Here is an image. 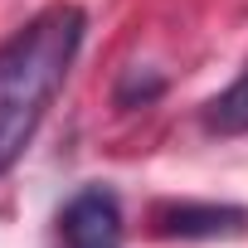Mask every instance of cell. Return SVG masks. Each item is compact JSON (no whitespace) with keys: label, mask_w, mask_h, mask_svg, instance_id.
Instances as JSON below:
<instances>
[{"label":"cell","mask_w":248,"mask_h":248,"mask_svg":"<svg viewBox=\"0 0 248 248\" xmlns=\"http://www.w3.org/2000/svg\"><path fill=\"white\" fill-rule=\"evenodd\" d=\"M83 34L88 15L78 5H54L0 44V175H10L30 151L49 102L59 97L83 49Z\"/></svg>","instance_id":"cell-1"},{"label":"cell","mask_w":248,"mask_h":248,"mask_svg":"<svg viewBox=\"0 0 248 248\" xmlns=\"http://www.w3.org/2000/svg\"><path fill=\"white\" fill-rule=\"evenodd\" d=\"M156 238H233L248 233V204H219V200H161L151 209Z\"/></svg>","instance_id":"cell-2"},{"label":"cell","mask_w":248,"mask_h":248,"mask_svg":"<svg viewBox=\"0 0 248 248\" xmlns=\"http://www.w3.org/2000/svg\"><path fill=\"white\" fill-rule=\"evenodd\" d=\"M63 248H122V200L107 185H83L59 214Z\"/></svg>","instance_id":"cell-3"},{"label":"cell","mask_w":248,"mask_h":248,"mask_svg":"<svg viewBox=\"0 0 248 248\" xmlns=\"http://www.w3.org/2000/svg\"><path fill=\"white\" fill-rule=\"evenodd\" d=\"M204 132H214V137H248V73L233 78L204 107Z\"/></svg>","instance_id":"cell-4"}]
</instances>
